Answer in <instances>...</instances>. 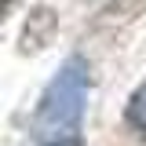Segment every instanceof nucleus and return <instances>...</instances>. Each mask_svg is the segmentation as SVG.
I'll return each mask as SVG.
<instances>
[{
    "mask_svg": "<svg viewBox=\"0 0 146 146\" xmlns=\"http://www.w3.org/2000/svg\"><path fill=\"white\" fill-rule=\"evenodd\" d=\"M88 84H91L88 62L80 55H70L40 99V110H36V135L40 139L51 143V139H70L77 131L80 117H84V102H88Z\"/></svg>",
    "mask_w": 146,
    "mask_h": 146,
    "instance_id": "nucleus-1",
    "label": "nucleus"
},
{
    "mask_svg": "<svg viewBox=\"0 0 146 146\" xmlns=\"http://www.w3.org/2000/svg\"><path fill=\"white\" fill-rule=\"evenodd\" d=\"M124 121H128V128L135 135L146 139V80L131 91V99H128V106H124Z\"/></svg>",
    "mask_w": 146,
    "mask_h": 146,
    "instance_id": "nucleus-2",
    "label": "nucleus"
},
{
    "mask_svg": "<svg viewBox=\"0 0 146 146\" xmlns=\"http://www.w3.org/2000/svg\"><path fill=\"white\" fill-rule=\"evenodd\" d=\"M44 146H80V143H77V135H70V139H51V143H44Z\"/></svg>",
    "mask_w": 146,
    "mask_h": 146,
    "instance_id": "nucleus-3",
    "label": "nucleus"
},
{
    "mask_svg": "<svg viewBox=\"0 0 146 146\" xmlns=\"http://www.w3.org/2000/svg\"><path fill=\"white\" fill-rule=\"evenodd\" d=\"M11 7H15V0H0V22H4V15H7Z\"/></svg>",
    "mask_w": 146,
    "mask_h": 146,
    "instance_id": "nucleus-4",
    "label": "nucleus"
}]
</instances>
